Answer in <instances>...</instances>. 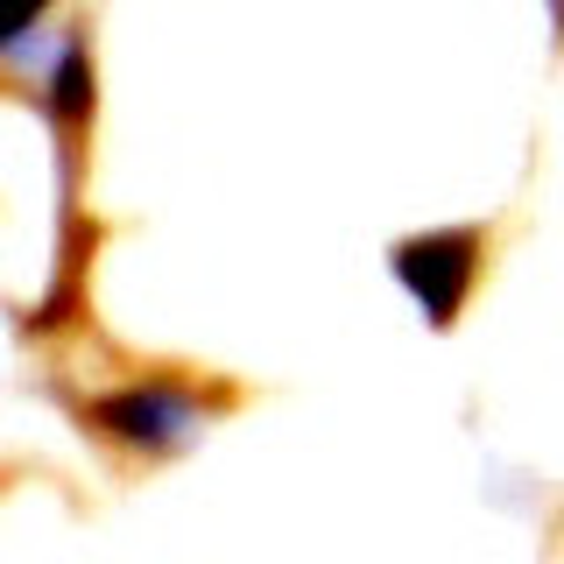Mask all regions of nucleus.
<instances>
[{"mask_svg": "<svg viewBox=\"0 0 564 564\" xmlns=\"http://www.w3.org/2000/svg\"><path fill=\"white\" fill-rule=\"evenodd\" d=\"M473 269H480V240L473 234H423V240L395 247V275L423 304L431 325H452L458 317V304H466V290H473Z\"/></svg>", "mask_w": 564, "mask_h": 564, "instance_id": "2", "label": "nucleus"}, {"mask_svg": "<svg viewBox=\"0 0 564 564\" xmlns=\"http://www.w3.org/2000/svg\"><path fill=\"white\" fill-rule=\"evenodd\" d=\"M50 106H57L64 120L93 113V70H85V43H78V35H64L57 64H50Z\"/></svg>", "mask_w": 564, "mask_h": 564, "instance_id": "3", "label": "nucleus"}, {"mask_svg": "<svg viewBox=\"0 0 564 564\" xmlns=\"http://www.w3.org/2000/svg\"><path fill=\"white\" fill-rule=\"evenodd\" d=\"M50 14V0H0V50H22V35Z\"/></svg>", "mask_w": 564, "mask_h": 564, "instance_id": "4", "label": "nucleus"}, {"mask_svg": "<svg viewBox=\"0 0 564 564\" xmlns=\"http://www.w3.org/2000/svg\"><path fill=\"white\" fill-rule=\"evenodd\" d=\"M93 423L113 445H128L141 458H163L176 452L191 431L205 423V395L184 381H134V388H106L93 402Z\"/></svg>", "mask_w": 564, "mask_h": 564, "instance_id": "1", "label": "nucleus"}]
</instances>
